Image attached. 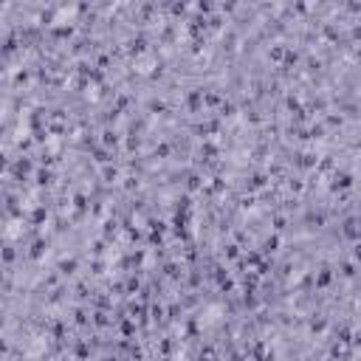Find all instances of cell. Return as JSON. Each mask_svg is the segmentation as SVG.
<instances>
[{
  "label": "cell",
  "instance_id": "6da1fadb",
  "mask_svg": "<svg viewBox=\"0 0 361 361\" xmlns=\"http://www.w3.org/2000/svg\"><path fill=\"white\" fill-rule=\"evenodd\" d=\"M223 313H226V308H223L220 302H212V305H206V308H203V313H200V319H198L200 330H209V327H215V324H220Z\"/></svg>",
  "mask_w": 361,
  "mask_h": 361
},
{
  "label": "cell",
  "instance_id": "7a4b0ae2",
  "mask_svg": "<svg viewBox=\"0 0 361 361\" xmlns=\"http://www.w3.org/2000/svg\"><path fill=\"white\" fill-rule=\"evenodd\" d=\"M23 231H25V223H23V218H12V220L6 223V229H3V240H9V243H14V240H20V237H23Z\"/></svg>",
  "mask_w": 361,
  "mask_h": 361
},
{
  "label": "cell",
  "instance_id": "3957f363",
  "mask_svg": "<svg viewBox=\"0 0 361 361\" xmlns=\"http://www.w3.org/2000/svg\"><path fill=\"white\" fill-rule=\"evenodd\" d=\"M76 6H59L56 9V14H54V23L56 25H65V23H74V17H76Z\"/></svg>",
  "mask_w": 361,
  "mask_h": 361
},
{
  "label": "cell",
  "instance_id": "277c9868",
  "mask_svg": "<svg viewBox=\"0 0 361 361\" xmlns=\"http://www.w3.org/2000/svg\"><path fill=\"white\" fill-rule=\"evenodd\" d=\"M153 68H156V56L149 54V51H147V54H141V56L136 59V71H138V74H149Z\"/></svg>",
  "mask_w": 361,
  "mask_h": 361
},
{
  "label": "cell",
  "instance_id": "5b68a950",
  "mask_svg": "<svg viewBox=\"0 0 361 361\" xmlns=\"http://www.w3.org/2000/svg\"><path fill=\"white\" fill-rule=\"evenodd\" d=\"M45 347H48V342H45L43 336H34V342L25 347V355H28V358H40V355L45 353Z\"/></svg>",
  "mask_w": 361,
  "mask_h": 361
}]
</instances>
